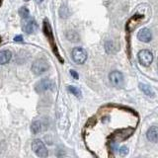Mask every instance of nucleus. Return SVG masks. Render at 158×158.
<instances>
[{
    "label": "nucleus",
    "instance_id": "nucleus-6",
    "mask_svg": "<svg viewBox=\"0 0 158 158\" xmlns=\"http://www.w3.org/2000/svg\"><path fill=\"white\" fill-rule=\"evenodd\" d=\"M137 57H138V61L143 66L150 65L151 62L153 61V54L148 49H142V51H139L137 54Z\"/></svg>",
    "mask_w": 158,
    "mask_h": 158
},
{
    "label": "nucleus",
    "instance_id": "nucleus-5",
    "mask_svg": "<svg viewBox=\"0 0 158 158\" xmlns=\"http://www.w3.org/2000/svg\"><path fill=\"white\" fill-rule=\"evenodd\" d=\"M71 55L72 60L78 64H83L87 60V51L82 48H74Z\"/></svg>",
    "mask_w": 158,
    "mask_h": 158
},
{
    "label": "nucleus",
    "instance_id": "nucleus-17",
    "mask_svg": "<svg viewBox=\"0 0 158 158\" xmlns=\"http://www.w3.org/2000/svg\"><path fill=\"white\" fill-rule=\"evenodd\" d=\"M119 152H120V154H121L122 156H125V155H126V154H128V152H129V148L126 147V146H123V147L120 148Z\"/></svg>",
    "mask_w": 158,
    "mask_h": 158
},
{
    "label": "nucleus",
    "instance_id": "nucleus-8",
    "mask_svg": "<svg viewBox=\"0 0 158 158\" xmlns=\"http://www.w3.org/2000/svg\"><path fill=\"white\" fill-rule=\"evenodd\" d=\"M54 82L51 79H42L36 84L35 89L38 93H43L48 90H51L54 88Z\"/></svg>",
    "mask_w": 158,
    "mask_h": 158
},
{
    "label": "nucleus",
    "instance_id": "nucleus-15",
    "mask_svg": "<svg viewBox=\"0 0 158 158\" xmlns=\"http://www.w3.org/2000/svg\"><path fill=\"white\" fill-rule=\"evenodd\" d=\"M68 91L72 93L73 95H75L76 97H81V91L79 88L75 87V86H68Z\"/></svg>",
    "mask_w": 158,
    "mask_h": 158
},
{
    "label": "nucleus",
    "instance_id": "nucleus-1",
    "mask_svg": "<svg viewBox=\"0 0 158 158\" xmlns=\"http://www.w3.org/2000/svg\"><path fill=\"white\" fill-rule=\"evenodd\" d=\"M44 32H45V35L46 36V38H48V40H49V45H51L52 51H54L55 55H57V58L61 61V62H63V60L60 57V54H58L57 46V45H55V43H54V35H52V31H51V25H49V21H46V20H45V22H44Z\"/></svg>",
    "mask_w": 158,
    "mask_h": 158
},
{
    "label": "nucleus",
    "instance_id": "nucleus-11",
    "mask_svg": "<svg viewBox=\"0 0 158 158\" xmlns=\"http://www.w3.org/2000/svg\"><path fill=\"white\" fill-rule=\"evenodd\" d=\"M146 137L149 141L151 142H157V139H158V129H157V126H151V128L147 131V134H146Z\"/></svg>",
    "mask_w": 158,
    "mask_h": 158
},
{
    "label": "nucleus",
    "instance_id": "nucleus-19",
    "mask_svg": "<svg viewBox=\"0 0 158 158\" xmlns=\"http://www.w3.org/2000/svg\"><path fill=\"white\" fill-rule=\"evenodd\" d=\"M14 41L15 42H18V43H21L23 41V38H22V36H16L14 38Z\"/></svg>",
    "mask_w": 158,
    "mask_h": 158
},
{
    "label": "nucleus",
    "instance_id": "nucleus-22",
    "mask_svg": "<svg viewBox=\"0 0 158 158\" xmlns=\"http://www.w3.org/2000/svg\"><path fill=\"white\" fill-rule=\"evenodd\" d=\"M0 3H1V0H0Z\"/></svg>",
    "mask_w": 158,
    "mask_h": 158
},
{
    "label": "nucleus",
    "instance_id": "nucleus-20",
    "mask_svg": "<svg viewBox=\"0 0 158 158\" xmlns=\"http://www.w3.org/2000/svg\"><path fill=\"white\" fill-rule=\"evenodd\" d=\"M35 1H36L37 3H42V2H43V0H35Z\"/></svg>",
    "mask_w": 158,
    "mask_h": 158
},
{
    "label": "nucleus",
    "instance_id": "nucleus-14",
    "mask_svg": "<svg viewBox=\"0 0 158 158\" xmlns=\"http://www.w3.org/2000/svg\"><path fill=\"white\" fill-rule=\"evenodd\" d=\"M31 131H32V132L34 134H39V132L42 131V123L40 122H38V121L34 122L32 123V126H31Z\"/></svg>",
    "mask_w": 158,
    "mask_h": 158
},
{
    "label": "nucleus",
    "instance_id": "nucleus-7",
    "mask_svg": "<svg viewBox=\"0 0 158 158\" xmlns=\"http://www.w3.org/2000/svg\"><path fill=\"white\" fill-rule=\"evenodd\" d=\"M22 29L26 34H32L35 32L37 29V23L36 21L31 18L30 16L27 18H23L22 21Z\"/></svg>",
    "mask_w": 158,
    "mask_h": 158
},
{
    "label": "nucleus",
    "instance_id": "nucleus-12",
    "mask_svg": "<svg viewBox=\"0 0 158 158\" xmlns=\"http://www.w3.org/2000/svg\"><path fill=\"white\" fill-rule=\"evenodd\" d=\"M12 57V54L8 49H4V51H0V64H6L10 61Z\"/></svg>",
    "mask_w": 158,
    "mask_h": 158
},
{
    "label": "nucleus",
    "instance_id": "nucleus-9",
    "mask_svg": "<svg viewBox=\"0 0 158 158\" xmlns=\"http://www.w3.org/2000/svg\"><path fill=\"white\" fill-rule=\"evenodd\" d=\"M142 15H139V14H136V15H134L128 23H126V30L129 31V32H132V30H134L136 26L139 24L142 21Z\"/></svg>",
    "mask_w": 158,
    "mask_h": 158
},
{
    "label": "nucleus",
    "instance_id": "nucleus-10",
    "mask_svg": "<svg viewBox=\"0 0 158 158\" xmlns=\"http://www.w3.org/2000/svg\"><path fill=\"white\" fill-rule=\"evenodd\" d=\"M137 39L140 42L143 43H149L152 39V34L151 31L147 28H143V29L139 30V32L137 33Z\"/></svg>",
    "mask_w": 158,
    "mask_h": 158
},
{
    "label": "nucleus",
    "instance_id": "nucleus-4",
    "mask_svg": "<svg viewBox=\"0 0 158 158\" xmlns=\"http://www.w3.org/2000/svg\"><path fill=\"white\" fill-rule=\"evenodd\" d=\"M109 79L110 82L112 83V85L116 88H122L125 83V79H123V75L120 71H112L109 74Z\"/></svg>",
    "mask_w": 158,
    "mask_h": 158
},
{
    "label": "nucleus",
    "instance_id": "nucleus-21",
    "mask_svg": "<svg viewBox=\"0 0 158 158\" xmlns=\"http://www.w3.org/2000/svg\"><path fill=\"white\" fill-rule=\"evenodd\" d=\"M24 1H29V0H24Z\"/></svg>",
    "mask_w": 158,
    "mask_h": 158
},
{
    "label": "nucleus",
    "instance_id": "nucleus-23",
    "mask_svg": "<svg viewBox=\"0 0 158 158\" xmlns=\"http://www.w3.org/2000/svg\"><path fill=\"white\" fill-rule=\"evenodd\" d=\"M0 42H1V40H0Z\"/></svg>",
    "mask_w": 158,
    "mask_h": 158
},
{
    "label": "nucleus",
    "instance_id": "nucleus-2",
    "mask_svg": "<svg viewBox=\"0 0 158 158\" xmlns=\"http://www.w3.org/2000/svg\"><path fill=\"white\" fill-rule=\"evenodd\" d=\"M48 69H49V63L44 58L37 60L32 65V71L36 75H41V74L45 73Z\"/></svg>",
    "mask_w": 158,
    "mask_h": 158
},
{
    "label": "nucleus",
    "instance_id": "nucleus-13",
    "mask_svg": "<svg viewBox=\"0 0 158 158\" xmlns=\"http://www.w3.org/2000/svg\"><path fill=\"white\" fill-rule=\"evenodd\" d=\"M139 88H140V90L146 96H149V97H154V96H155V93H154V91L152 90V88H151L150 86L140 83V84H139Z\"/></svg>",
    "mask_w": 158,
    "mask_h": 158
},
{
    "label": "nucleus",
    "instance_id": "nucleus-3",
    "mask_svg": "<svg viewBox=\"0 0 158 158\" xmlns=\"http://www.w3.org/2000/svg\"><path fill=\"white\" fill-rule=\"evenodd\" d=\"M32 149L35 154L39 157H46L48 156V149L46 148L44 142L40 139H35L32 142Z\"/></svg>",
    "mask_w": 158,
    "mask_h": 158
},
{
    "label": "nucleus",
    "instance_id": "nucleus-18",
    "mask_svg": "<svg viewBox=\"0 0 158 158\" xmlns=\"http://www.w3.org/2000/svg\"><path fill=\"white\" fill-rule=\"evenodd\" d=\"M70 75L72 76L74 79H78V74H77L76 71H74V70H70Z\"/></svg>",
    "mask_w": 158,
    "mask_h": 158
},
{
    "label": "nucleus",
    "instance_id": "nucleus-16",
    "mask_svg": "<svg viewBox=\"0 0 158 158\" xmlns=\"http://www.w3.org/2000/svg\"><path fill=\"white\" fill-rule=\"evenodd\" d=\"M19 15L21 16V18H27L30 16V12H29V9H28L27 7H21L19 9Z\"/></svg>",
    "mask_w": 158,
    "mask_h": 158
}]
</instances>
